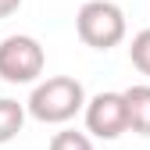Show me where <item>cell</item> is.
<instances>
[{
	"instance_id": "6da1fadb",
	"label": "cell",
	"mask_w": 150,
	"mask_h": 150,
	"mask_svg": "<svg viewBox=\"0 0 150 150\" xmlns=\"http://www.w3.org/2000/svg\"><path fill=\"white\" fill-rule=\"evenodd\" d=\"M82 107H86L82 82L75 75H50L32 86L25 100V115H32L40 125H68Z\"/></svg>"
},
{
	"instance_id": "7a4b0ae2",
	"label": "cell",
	"mask_w": 150,
	"mask_h": 150,
	"mask_svg": "<svg viewBox=\"0 0 150 150\" xmlns=\"http://www.w3.org/2000/svg\"><path fill=\"white\" fill-rule=\"evenodd\" d=\"M75 32L89 50H115L125 40L129 22L115 0H86L75 14Z\"/></svg>"
},
{
	"instance_id": "3957f363",
	"label": "cell",
	"mask_w": 150,
	"mask_h": 150,
	"mask_svg": "<svg viewBox=\"0 0 150 150\" xmlns=\"http://www.w3.org/2000/svg\"><path fill=\"white\" fill-rule=\"evenodd\" d=\"M47 68V50L43 43L29 32H14L7 40H0V79L11 86H32L40 82Z\"/></svg>"
},
{
	"instance_id": "277c9868",
	"label": "cell",
	"mask_w": 150,
	"mask_h": 150,
	"mask_svg": "<svg viewBox=\"0 0 150 150\" xmlns=\"http://www.w3.org/2000/svg\"><path fill=\"white\" fill-rule=\"evenodd\" d=\"M86 136L89 139H118L122 132H129V118H125V100L118 89H104L97 97H86Z\"/></svg>"
},
{
	"instance_id": "5b68a950",
	"label": "cell",
	"mask_w": 150,
	"mask_h": 150,
	"mask_svg": "<svg viewBox=\"0 0 150 150\" xmlns=\"http://www.w3.org/2000/svg\"><path fill=\"white\" fill-rule=\"evenodd\" d=\"M122 100H125L129 132H136V136H150V82H139V86L122 89Z\"/></svg>"
},
{
	"instance_id": "8992f818",
	"label": "cell",
	"mask_w": 150,
	"mask_h": 150,
	"mask_svg": "<svg viewBox=\"0 0 150 150\" xmlns=\"http://www.w3.org/2000/svg\"><path fill=\"white\" fill-rule=\"evenodd\" d=\"M22 129H25V104H18L11 97H0V146L18 139Z\"/></svg>"
},
{
	"instance_id": "52a82bcc",
	"label": "cell",
	"mask_w": 150,
	"mask_h": 150,
	"mask_svg": "<svg viewBox=\"0 0 150 150\" xmlns=\"http://www.w3.org/2000/svg\"><path fill=\"white\" fill-rule=\"evenodd\" d=\"M129 61H132V68L139 75L150 79V29H139L132 36V43H129Z\"/></svg>"
},
{
	"instance_id": "ba28073f",
	"label": "cell",
	"mask_w": 150,
	"mask_h": 150,
	"mask_svg": "<svg viewBox=\"0 0 150 150\" xmlns=\"http://www.w3.org/2000/svg\"><path fill=\"white\" fill-rule=\"evenodd\" d=\"M47 150H93V139L79 129H61V132L50 136V146Z\"/></svg>"
},
{
	"instance_id": "9c48e42d",
	"label": "cell",
	"mask_w": 150,
	"mask_h": 150,
	"mask_svg": "<svg viewBox=\"0 0 150 150\" xmlns=\"http://www.w3.org/2000/svg\"><path fill=\"white\" fill-rule=\"evenodd\" d=\"M22 4H25V0H0V22H4V18H11Z\"/></svg>"
}]
</instances>
